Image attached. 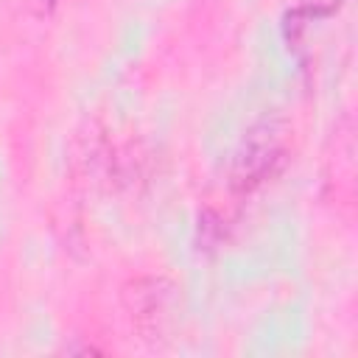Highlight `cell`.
<instances>
[{
  "label": "cell",
  "mask_w": 358,
  "mask_h": 358,
  "mask_svg": "<svg viewBox=\"0 0 358 358\" xmlns=\"http://www.w3.org/2000/svg\"><path fill=\"white\" fill-rule=\"evenodd\" d=\"M277 159H280V148H277V143L271 137L260 140V143H249V148L238 157L235 182L252 187L255 182H260L271 171V162H277Z\"/></svg>",
  "instance_id": "1"
}]
</instances>
